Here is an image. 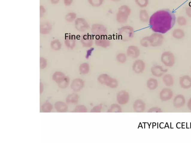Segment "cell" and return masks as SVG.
<instances>
[{
	"instance_id": "d4e9b609",
	"label": "cell",
	"mask_w": 191,
	"mask_h": 143,
	"mask_svg": "<svg viewBox=\"0 0 191 143\" xmlns=\"http://www.w3.org/2000/svg\"><path fill=\"white\" fill-rule=\"evenodd\" d=\"M163 81L166 86L171 87L173 85L174 80L173 77L170 74L165 75L163 78Z\"/></svg>"
},
{
	"instance_id": "7402d4cb",
	"label": "cell",
	"mask_w": 191,
	"mask_h": 143,
	"mask_svg": "<svg viewBox=\"0 0 191 143\" xmlns=\"http://www.w3.org/2000/svg\"><path fill=\"white\" fill-rule=\"evenodd\" d=\"M145 105L144 102L141 100L136 101L134 104V110L137 112H142L145 109Z\"/></svg>"
},
{
	"instance_id": "8d00e7d4",
	"label": "cell",
	"mask_w": 191,
	"mask_h": 143,
	"mask_svg": "<svg viewBox=\"0 0 191 143\" xmlns=\"http://www.w3.org/2000/svg\"><path fill=\"white\" fill-rule=\"evenodd\" d=\"M53 108V106L51 103L46 102L42 107V111L44 112H50Z\"/></svg>"
},
{
	"instance_id": "5bb4252c",
	"label": "cell",
	"mask_w": 191,
	"mask_h": 143,
	"mask_svg": "<svg viewBox=\"0 0 191 143\" xmlns=\"http://www.w3.org/2000/svg\"><path fill=\"white\" fill-rule=\"evenodd\" d=\"M173 93L170 89L165 88L160 93V98L163 101H167L172 98Z\"/></svg>"
},
{
	"instance_id": "5b68a950",
	"label": "cell",
	"mask_w": 191,
	"mask_h": 143,
	"mask_svg": "<svg viewBox=\"0 0 191 143\" xmlns=\"http://www.w3.org/2000/svg\"><path fill=\"white\" fill-rule=\"evenodd\" d=\"M98 80L101 84H105L112 88H116L118 85V82L116 79L112 78L107 74L100 75Z\"/></svg>"
},
{
	"instance_id": "ab89813d",
	"label": "cell",
	"mask_w": 191,
	"mask_h": 143,
	"mask_svg": "<svg viewBox=\"0 0 191 143\" xmlns=\"http://www.w3.org/2000/svg\"><path fill=\"white\" fill-rule=\"evenodd\" d=\"M87 108L86 107L83 105H80L76 107L74 109V112H86L87 111Z\"/></svg>"
},
{
	"instance_id": "8992f818",
	"label": "cell",
	"mask_w": 191,
	"mask_h": 143,
	"mask_svg": "<svg viewBox=\"0 0 191 143\" xmlns=\"http://www.w3.org/2000/svg\"><path fill=\"white\" fill-rule=\"evenodd\" d=\"M91 31L93 35L96 37L107 36L108 31L107 28L102 24L95 23L92 25Z\"/></svg>"
},
{
	"instance_id": "e0dca14e",
	"label": "cell",
	"mask_w": 191,
	"mask_h": 143,
	"mask_svg": "<svg viewBox=\"0 0 191 143\" xmlns=\"http://www.w3.org/2000/svg\"><path fill=\"white\" fill-rule=\"evenodd\" d=\"M185 101V99L182 95H178L174 99V106L176 108H181L184 106Z\"/></svg>"
},
{
	"instance_id": "f6af8a7d",
	"label": "cell",
	"mask_w": 191,
	"mask_h": 143,
	"mask_svg": "<svg viewBox=\"0 0 191 143\" xmlns=\"http://www.w3.org/2000/svg\"><path fill=\"white\" fill-rule=\"evenodd\" d=\"M40 17H42L44 16L46 13V10L45 7L41 5L40 7Z\"/></svg>"
},
{
	"instance_id": "816d5d0a",
	"label": "cell",
	"mask_w": 191,
	"mask_h": 143,
	"mask_svg": "<svg viewBox=\"0 0 191 143\" xmlns=\"http://www.w3.org/2000/svg\"><path fill=\"white\" fill-rule=\"evenodd\" d=\"M112 1H114V2H118V1H121V0H111Z\"/></svg>"
},
{
	"instance_id": "c3c4849f",
	"label": "cell",
	"mask_w": 191,
	"mask_h": 143,
	"mask_svg": "<svg viewBox=\"0 0 191 143\" xmlns=\"http://www.w3.org/2000/svg\"><path fill=\"white\" fill-rule=\"evenodd\" d=\"M187 106L189 110L191 111V98L188 102Z\"/></svg>"
},
{
	"instance_id": "f35d334b",
	"label": "cell",
	"mask_w": 191,
	"mask_h": 143,
	"mask_svg": "<svg viewBox=\"0 0 191 143\" xmlns=\"http://www.w3.org/2000/svg\"><path fill=\"white\" fill-rule=\"evenodd\" d=\"M121 111L120 107L116 104L112 105L108 111L109 112H120Z\"/></svg>"
},
{
	"instance_id": "603a6c76",
	"label": "cell",
	"mask_w": 191,
	"mask_h": 143,
	"mask_svg": "<svg viewBox=\"0 0 191 143\" xmlns=\"http://www.w3.org/2000/svg\"><path fill=\"white\" fill-rule=\"evenodd\" d=\"M150 17L149 14L146 10H142L139 12V19L143 23H147L149 21Z\"/></svg>"
},
{
	"instance_id": "ee69618b",
	"label": "cell",
	"mask_w": 191,
	"mask_h": 143,
	"mask_svg": "<svg viewBox=\"0 0 191 143\" xmlns=\"http://www.w3.org/2000/svg\"><path fill=\"white\" fill-rule=\"evenodd\" d=\"M101 105H98L95 106L91 111L92 112H99L101 111Z\"/></svg>"
},
{
	"instance_id": "cb8c5ba5",
	"label": "cell",
	"mask_w": 191,
	"mask_h": 143,
	"mask_svg": "<svg viewBox=\"0 0 191 143\" xmlns=\"http://www.w3.org/2000/svg\"><path fill=\"white\" fill-rule=\"evenodd\" d=\"M54 107L59 112H66L68 110V106L66 103L62 102H56Z\"/></svg>"
},
{
	"instance_id": "277c9868",
	"label": "cell",
	"mask_w": 191,
	"mask_h": 143,
	"mask_svg": "<svg viewBox=\"0 0 191 143\" xmlns=\"http://www.w3.org/2000/svg\"><path fill=\"white\" fill-rule=\"evenodd\" d=\"M160 59L163 64L168 67H172L175 62V56L169 51L163 52L161 55Z\"/></svg>"
},
{
	"instance_id": "e575fe53",
	"label": "cell",
	"mask_w": 191,
	"mask_h": 143,
	"mask_svg": "<svg viewBox=\"0 0 191 143\" xmlns=\"http://www.w3.org/2000/svg\"><path fill=\"white\" fill-rule=\"evenodd\" d=\"M69 82V78L68 77L66 76L64 79L58 84L59 87L62 88H65L68 87Z\"/></svg>"
},
{
	"instance_id": "4dcf8cb0",
	"label": "cell",
	"mask_w": 191,
	"mask_h": 143,
	"mask_svg": "<svg viewBox=\"0 0 191 143\" xmlns=\"http://www.w3.org/2000/svg\"><path fill=\"white\" fill-rule=\"evenodd\" d=\"M176 22L179 26L183 27L187 25V19H186L185 16H179L176 18Z\"/></svg>"
},
{
	"instance_id": "836d02e7",
	"label": "cell",
	"mask_w": 191,
	"mask_h": 143,
	"mask_svg": "<svg viewBox=\"0 0 191 143\" xmlns=\"http://www.w3.org/2000/svg\"><path fill=\"white\" fill-rule=\"evenodd\" d=\"M88 1L92 7H98L102 5L104 0H88Z\"/></svg>"
},
{
	"instance_id": "60d3db41",
	"label": "cell",
	"mask_w": 191,
	"mask_h": 143,
	"mask_svg": "<svg viewBox=\"0 0 191 143\" xmlns=\"http://www.w3.org/2000/svg\"><path fill=\"white\" fill-rule=\"evenodd\" d=\"M47 66V61L43 57L40 58V67L41 69L45 68Z\"/></svg>"
},
{
	"instance_id": "30bf717a",
	"label": "cell",
	"mask_w": 191,
	"mask_h": 143,
	"mask_svg": "<svg viewBox=\"0 0 191 143\" xmlns=\"http://www.w3.org/2000/svg\"><path fill=\"white\" fill-rule=\"evenodd\" d=\"M80 41L83 47L90 48L93 44V36L89 34H83L81 36Z\"/></svg>"
},
{
	"instance_id": "f1b7e54d",
	"label": "cell",
	"mask_w": 191,
	"mask_h": 143,
	"mask_svg": "<svg viewBox=\"0 0 191 143\" xmlns=\"http://www.w3.org/2000/svg\"><path fill=\"white\" fill-rule=\"evenodd\" d=\"M79 70L83 74H87L90 71V65L87 63H83L80 66Z\"/></svg>"
},
{
	"instance_id": "9a60e30c",
	"label": "cell",
	"mask_w": 191,
	"mask_h": 143,
	"mask_svg": "<svg viewBox=\"0 0 191 143\" xmlns=\"http://www.w3.org/2000/svg\"><path fill=\"white\" fill-rule=\"evenodd\" d=\"M129 98L128 93L124 91L120 92L117 96V102L121 105L125 104L128 103Z\"/></svg>"
},
{
	"instance_id": "7bdbcfd3",
	"label": "cell",
	"mask_w": 191,
	"mask_h": 143,
	"mask_svg": "<svg viewBox=\"0 0 191 143\" xmlns=\"http://www.w3.org/2000/svg\"><path fill=\"white\" fill-rule=\"evenodd\" d=\"M161 109L159 107H153L149 110L148 112L151 113H160L161 112Z\"/></svg>"
},
{
	"instance_id": "7dc6e473",
	"label": "cell",
	"mask_w": 191,
	"mask_h": 143,
	"mask_svg": "<svg viewBox=\"0 0 191 143\" xmlns=\"http://www.w3.org/2000/svg\"><path fill=\"white\" fill-rule=\"evenodd\" d=\"M92 48H91V49H89V50H87V55H86V58H88L89 56H90L91 54L92 53V51H93V50H92Z\"/></svg>"
},
{
	"instance_id": "4fadbf2b",
	"label": "cell",
	"mask_w": 191,
	"mask_h": 143,
	"mask_svg": "<svg viewBox=\"0 0 191 143\" xmlns=\"http://www.w3.org/2000/svg\"><path fill=\"white\" fill-rule=\"evenodd\" d=\"M167 69L164 68L163 66L155 65L153 66L151 68V73L154 76L156 77H160L168 71Z\"/></svg>"
},
{
	"instance_id": "74e56055",
	"label": "cell",
	"mask_w": 191,
	"mask_h": 143,
	"mask_svg": "<svg viewBox=\"0 0 191 143\" xmlns=\"http://www.w3.org/2000/svg\"><path fill=\"white\" fill-rule=\"evenodd\" d=\"M77 18V14L75 13H70L66 16V19L69 22H72L75 20Z\"/></svg>"
},
{
	"instance_id": "1f68e13d",
	"label": "cell",
	"mask_w": 191,
	"mask_h": 143,
	"mask_svg": "<svg viewBox=\"0 0 191 143\" xmlns=\"http://www.w3.org/2000/svg\"><path fill=\"white\" fill-rule=\"evenodd\" d=\"M61 44L60 41L57 39L52 41L51 43V46L53 50L55 51H58L61 49Z\"/></svg>"
},
{
	"instance_id": "44dd1931",
	"label": "cell",
	"mask_w": 191,
	"mask_h": 143,
	"mask_svg": "<svg viewBox=\"0 0 191 143\" xmlns=\"http://www.w3.org/2000/svg\"><path fill=\"white\" fill-rule=\"evenodd\" d=\"M52 29V26L48 22L42 24L40 26V33L42 34H47L50 33Z\"/></svg>"
},
{
	"instance_id": "d6986e66",
	"label": "cell",
	"mask_w": 191,
	"mask_h": 143,
	"mask_svg": "<svg viewBox=\"0 0 191 143\" xmlns=\"http://www.w3.org/2000/svg\"><path fill=\"white\" fill-rule=\"evenodd\" d=\"M84 85V82L80 79H77L72 81L71 88L74 91H78L83 88Z\"/></svg>"
},
{
	"instance_id": "d590c367",
	"label": "cell",
	"mask_w": 191,
	"mask_h": 143,
	"mask_svg": "<svg viewBox=\"0 0 191 143\" xmlns=\"http://www.w3.org/2000/svg\"><path fill=\"white\" fill-rule=\"evenodd\" d=\"M135 1L137 5L141 8L147 7L149 3L148 0H135Z\"/></svg>"
},
{
	"instance_id": "9c48e42d",
	"label": "cell",
	"mask_w": 191,
	"mask_h": 143,
	"mask_svg": "<svg viewBox=\"0 0 191 143\" xmlns=\"http://www.w3.org/2000/svg\"><path fill=\"white\" fill-rule=\"evenodd\" d=\"M75 26L77 30L81 32H84L90 28L88 22L83 18H78L75 19Z\"/></svg>"
},
{
	"instance_id": "681fc988",
	"label": "cell",
	"mask_w": 191,
	"mask_h": 143,
	"mask_svg": "<svg viewBox=\"0 0 191 143\" xmlns=\"http://www.w3.org/2000/svg\"><path fill=\"white\" fill-rule=\"evenodd\" d=\"M60 1V0H51V2L53 4H57Z\"/></svg>"
},
{
	"instance_id": "7a4b0ae2",
	"label": "cell",
	"mask_w": 191,
	"mask_h": 143,
	"mask_svg": "<svg viewBox=\"0 0 191 143\" xmlns=\"http://www.w3.org/2000/svg\"><path fill=\"white\" fill-rule=\"evenodd\" d=\"M135 31L133 27L125 25L118 29V37L123 42L130 41L134 37Z\"/></svg>"
},
{
	"instance_id": "3957f363",
	"label": "cell",
	"mask_w": 191,
	"mask_h": 143,
	"mask_svg": "<svg viewBox=\"0 0 191 143\" xmlns=\"http://www.w3.org/2000/svg\"><path fill=\"white\" fill-rule=\"evenodd\" d=\"M131 13V10L128 6L124 4L120 7L116 15V20L118 23L124 24L128 21Z\"/></svg>"
},
{
	"instance_id": "4316f807",
	"label": "cell",
	"mask_w": 191,
	"mask_h": 143,
	"mask_svg": "<svg viewBox=\"0 0 191 143\" xmlns=\"http://www.w3.org/2000/svg\"><path fill=\"white\" fill-rule=\"evenodd\" d=\"M147 87L150 90H155L158 87V82L157 79L151 78L147 82Z\"/></svg>"
},
{
	"instance_id": "f546056e",
	"label": "cell",
	"mask_w": 191,
	"mask_h": 143,
	"mask_svg": "<svg viewBox=\"0 0 191 143\" xmlns=\"http://www.w3.org/2000/svg\"><path fill=\"white\" fill-rule=\"evenodd\" d=\"M79 96L77 94H72L69 95L66 98V102L67 103H76L78 102Z\"/></svg>"
},
{
	"instance_id": "6da1fadb",
	"label": "cell",
	"mask_w": 191,
	"mask_h": 143,
	"mask_svg": "<svg viewBox=\"0 0 191 143\" xmlns=\"http://www.w3.org/2000/svg\"><path fill=\"white\" fill-rule=\"evenodd\" d=\"M175 13L169 9L157 10L150 16L149 25L153 32L163 34L172 29L176 23Z\"/></svg>"
},
{
	"instance_id": "d6a6232c",
	"label": "cell",
	"mask_w": 191,
	"mask_h": 143,
	"mask_svg": "<svg viewBox=\"0 0 191 143\" xmlns=\"http://www.w3.org/2000/svg\"><path fill=\"white\" fill-rule=\"evenodd\" d=\"M127 56L125 54L120 53L116 56V59L118 62L120 64H124L127 61Z\"/></svg>"
},
{
	"instance_id": "484cf974",
	"label": "cell",
	"mask_w": 191,
	"mask_h": 143,
	"mask_svg": "<svg viewBox=\"0 0 191 143\" xmlns=\"http://www.w3.org/2000/svg\"><path fill=\"white\" fill-rule=\"evenodd\" d=\"M65 77H66V76L63 72H57L53 75V79L54 81H56L57 84H58L64 79Z\"/></svg>"
},
{
	"instance_id": "7c38bea8",
	"label": "cell",
	"mask_w": 191,
	"mask_h": 143,
	"mask_svg": "<svg viewBox=\"0 0 191 143\" xmlns=\"http://www.w3.org/2000/svg\"><path fill=\"white\" fill-rule=\"evenodd\" d=\"M145 67V63L141 59L136 60L133 64L132 69L133 71L136 73H143Z\"/></svg>"
},
{
	"instance_id": "bcb514c9",
	"label": "cell",
	"mask_w": 191,
	"mask_h": 143,
	"mask_svg": "<svg viewBox=\"0 0 191 143\" xmlns=\"http://www.w3.org/2000/svg\"><path fill=\"white\" fill-rule=\"evenodd\" d=\"M73 0H64V4L65 5L69 6L72 4Z\"/></svg>"
},
{
	"instance_id": "8fae6325",
	"label": "cell",
	"mask_w": 191,
	"mask_h": 143,
	"mask_svg": "<svg viewBox=\"0 0 191 143\" xmlns=\"http://www.w3.org/2000/svg\"><path fill=\"white\" fill-rule=\"evenodd\" d=\"M127 56L133 59H136L140 55V50L138 47L135 45L129 46L127 50Z\"/></svg>"
},
{
	"instance_id": "83f0119b",
	"label": "cell",
	"mask_w": 191,
	"mask_h": 143,
	"mask_svg": "<svg viewBox=\"0 0 191 143\" xmlns=\"http://www.w3.org/2000/svg\"><path fill=\"white\" fill-rule=\"evenodd\" d=\"M141 46L143 47L147 48L151 46V41L150 36H146L141 39L140 41Z\"/></svg>"
},
{
	"instance_id": "52a82bcc",
	"label": "cell",
	"mask_w": 191,
	"mask_h": 143,
	"mask_svg": "<svg viewBox=\"0 0 191 143\" xmlns=\"http://www.w3.org/2000/svg\"><path fill=\"white\" fill-rule=\"evenodd\" d=\"M150 37L151 39V46L152 47H159L162 46L164 43L165 37L163 34L154 32Z\"/></svg>"
},
{
	"instance_id": "ffe728a7",
	"label": "cell",
	"mask_w": 191,
	"mask_h": 143,
	"mask_svg": "<svg viewBox=\"0 0 191 143\" xmlns=\"http://www.w3.org/2000/svg\"><path fill=\"white\" fill-rule=\"evenodd\" d=\"M65 44L67 47L73 49L75 47L76 40L75 36L72 35L67 36L65 40Z\"/></svg>"
},
{
	"instance_id": "ba28073f",
	"label": "cell",
	"mask_w": 191,
	"mask_h": 143,
	"mask_svg": "<svg viewBox=\"0 0 191 143\" xmlns=\"http://www.w3.org/2000/svg\"><path fill=\"white\" fill-rule=\"evenodd\" d=\"M94 42L96 46L104 49L110 47L111 45V41L107 36L96 37Z\"/></svg>"
},
{
	"instance_id": "ac0fdd59",
	"label": "cell",
	"mask_w": 191,
	"mask_h": 143,
	"mask_svg": "<svg viewBox=\"0 0 191 143\" xmlns=\"http://www.w3.org/2000/svg\"><path fill=\"white\" fill-rule=\"evenodd\" d=\"M172 37L176 40H180L184 39L186 36L185 31L180 28H176L173 30L172 33Z\"/></svg>"
},
{
	"instance_id": "2e32d148",
	"label": "cell",
	"mask_w": 191,
	"mask_h": 143,
	"mask_svg": "<svg viewBox=\"0 0 191 143\" xmlns=\"http://www.w3.org/2000/svg\"><path fill=\"white\" fill-rule=\"evenodd\" d=\"M179 83L182 88L186 89L190 88L191 87V78L188 75H184L180 78Z\"/></svg>"
},
{
	"instance_id": "f907efd6",
	"label": "cell",
	"mask_w": 191,
	"mask_h": 143,
	"mask_svg": "<svg viewBox=\"0 0 191 143\" xmlns=\"http://www.w3.org/2000/svg\"><path fill=\"white\" fill-rule=\"evenodd\" d=\"M43 90V84L42 83H40V92L41 94L42 93Z\"/></svg>"
},
{
	"instance_id": "b9f144b4",
	"label": "cell",
	"mask_w": 191,
	"mask_h": 143,
	"mask_svg": "<svg viewBox=\"0 0 191 143\" xmlns=\"http://www.w3.org/2000/svg\"><path fill=\"white\" fill-rule=\"evenodd\" d=\"M186 13L189 18L191 19V4L186 7L185 10Z\"/></svg>"
}]
</instances>
